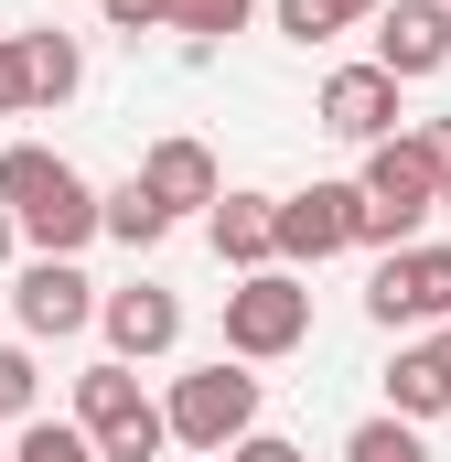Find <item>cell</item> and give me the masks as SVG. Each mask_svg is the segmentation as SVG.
Masks as SVG:
<instances>
[{
  "instance_id": "ffe728a7",
  "label": "cell",
  "mask_w": 451,
  "mask_h": 462,
  "mask_svg": "<svg viewBox=\"0 0 451 462\" xmlns=\"http://www.w3.org/2000/svg\"><path fill=\"white\" fill-rule=\"evenodd\" d=\"M0 420H43V376H32V345H0Z\"/></svg>"
},
{
  "instance_id": "9c48e42d",
  "label": "cell",
  "mask_w": 451,
  "mask_h": 462,
  "mask_svg": "<svg viewBox=\"0 0 451 462\" xmlns=\"http://www.w3.org/2000/svg\"><path fill=\"white\" fill-rule=\"evenodd\" d=\"M323 129L354 140V151L398 140V76H387V65H334V76H323Z\"/></svg>"
},
{
  "instance_id": "4316f807",
  "label": "cell",
  "mask_w": 451,
  "mask_h": 462,
  "mask_svg": "<svg viewBox=\"0 0 451 462\" xmlns=\"http://www.w3.org/2000/svg\"><path fill=\"white\" fill-rule=\"evenodd\" d=\"M441 216H451V183H441Z\"/></svg>"
},
{
  "instance_id": "6da1fadb",
  "label": "cell",
  "mask_w": 451,
  "mask_h": 462,
  "mask_svg": "<svg viewBox=\"0 0 451 462\" xmlns=\"http://www.w3.org/2000/svg\"><path fill=\"white\" fill-rule=\"evenodd\" d=\"M0 205L22 216V236H32L43 258H76L87 236H108V194H97L65 151H43V140L0 151Z\"/></svg>"
},
{
  "instance_id": "3957f363",
  "label": "cell",
  "mask_w": 451,
  "mask_h": 462,
  "mask_svg": "<svg viewBox=\"0 0 451 462\" xmlns=\"http://www.w3.org/2000/svg\"><path fill=\"white\" fill-rule=\"evenodd\" d=\"M76 420H87V441H97L108 462H161V452H172V409L140 398V376H129L118 355L76 376Z\"/></svg>"
},
{
  "instance_id": "7a4b0ae2",
  "label": "cell",
  "mask_w": 451,
  "mask_h": 462,
  "mask_svg": "<svg viewBox=\"0 0 451 462\" xmlns=\"http://www.w3.org/2000/svg\"><path fill=\"white\" fill-rule=\"evenodd\" d=\"M354 194H365L354 247H419V226L441 216V162H430V140H419V129L376 140V151H365V172H354Z\"/></svg>"
},
{
  "instance_id": "5b68a950",
  "label": "cell",
  "mask_w": 451,
  "mask_h": 462,
  "mask_svg": "<svg viewBox=\"0 0 451 462\" xmlns=\"http://www.w3.org/2000/svg\"><path fill=\"white\" fill-rule=\"evenodd\" d=\"M161 409H172V441H183V452H236V441L258 430V376L216 355V365L172 376V398H161Z\"/></svg>"
},
{
  "instance_id": "8fae6325",
  "label": "cell",
  "mask_w": 451,
  "mask_h": 462,
  "mask_svg": "<svg viewBox=\"0 0 451 462\" xmlns=\"http://www.w3.org/2000/svg\"><path fill=\"white\" fill-rule=\"evenodd\" d=\"M140 183L161 194V216H216L226 205V172H216L205 140H151V151H140Z\"/></svg>"
},
{
  "instance_id": "484cf974",
  "label": "cell",
  "mask_w": 451,
  "mask_h": 462,
  "mask_svg": "<svg viewBox=\"0 0 451 462\" xmlns=\"http://www.w3.org/2000/svg\"><path fill=\"white\" fill-rule=\"evenodd\" d=\"M11 247H22V216H11V205H0V258H11Z\"/></svg>"
},
{
  "instance_id": "277c9868",
  "label": "cell",
  "mask_w": 451,
  "mask_h": 462,
  "mask_svg": "<svg viewBox=\"0 0 451 462\" xmlns=\"http://www.w3.org/2000/svg\"><path fill=\"white\" fill-rule=\"evenodd\" d=\"M301 334H312L301 269H247V280L226 291V355H236V365H269V355H290Z\"/></svg>"
},
{
  "instance_id": "4fadbf2b",
  "label": "cell",
  "mask_w": 451,
  "mask_h": 462,
  "mask_svg": "<svg viewBox=\"0 0 451 462\" xmlns=\"http://www.w3.org/2000/svg\"><path fill=\"white\" fill-rule=\"evenodd\" d=\"M205 226H216L226 269H280V194H226Z\"/></svg>"
},
{
  "instance_id": "e0dca14e",
  "label": "cell",
  "mask_w": 451,
  "mask_h": 462,
  "mask_svg": "<svg viewBox=\"0 0 451 462\" xmlns=\"http://www.w3.org/2000/svg\"><path fill=\"white\" fill-rule=\"evenodd\" d=\"M108 236H118V247H161V236H172V216H161V194H151L140 172H129V183L108 194Z\"/></svg>"
},
{
  "instance_id": "7c38bea8",
  "label": "cell",
  "mask_w": 451,
  "mask_h": 462,
  "mask_svg": "<svg viewBox=\"0 0 451 462\" xmlns=\"http://www.w3.org/2000/svg\"><path fill=\"white\" fill-rule=\"evenodd\" d=\"M376 65L409 87V76H441L451 65V11L441 0H398V11H376Z\"/></svg>"
},
{
  "instance_id": "9a60e30c",
  "label": "cell",
  "mask_w": 451,
  "mask_h": 462,
  "mask_svg": "<svg viewBox=\"0 0 451 462\" xmlns=\"http://www.w3.org/2000/svg\"><path fill=\"white\" fill-rule=\"evenodd\" d=\"M22 65H32V108H65V97L87 87V54H76V32H22Z\"/></svg>"
},
{
  "instance_id": "d4e9b609",
  "label": "cell",
  "mask_w": 451,
  "mask_h": 462,
  "mask_svg": "<svg viewBox=\"0 0 451 462\" xmlns=\"http://www.w3.org/2000/svg\"><path fill=\"white\" fill-rule=\"evenodd\" d=\"M419 140H430V162H441V183H451V118H430Z\"/></svg>"
},
{
  "instance_id": "8992f818",
  "label": "cell",
  "mask_w": 451,
  "mask_h": 462,
  "mask_svg": "<svg viewBox=\"0 0 451 462\" xmlns=\"http://www.w3.org/2000/svg\"><path fill=\"white\" fill-rule=\"evenodd\" d=\"M365 312H376L387 334H398V323H430V334H441L451 323V247H430V236H419V247H387L376 280H365Z\"/></svg>"
},
{
  "instance_id": "f1b7e54d",
  "label": "cell",
  "mask_w": 451,
  "mask_h": 462,
  "mask_svg": "<svg viewBox=\"0 0 451 462\" xmlns=\"http://www.w3.org/2000/svg\"><path fill=\"white\" fill-rule=\"evenodd\" d=\"M0 462H11V452H0Z\"/></svg>"
},
{
  "instance_id": "cb8c5ba5",
  "label": "cell",
  "mask_w": 451,
  "mask_h": 462,
  "mask_svg": "<svg viewBox=\"0 0 451 462\" xmlns=\"http://www.w3.org/2000/svg\"><path fill=\"white\" fill-rule=\"evenodd\" d=\"M226 462H301V452H290L280 430H247V441H236V452H226Z\"/></svg>"
},
{
  "instance_id": "52a82bcc",
  "label": "cell",
  "mask_w": 451,
  "mask_h": 462,
  "mask_svg": "<svg viewBox=\"0 0 451 462\" xmlns=\"http://www.w3.org/2000/svg\"><path fill=\"white\" fill-rule=\"evenodd\" d=\"M97 301H108V291H97L76 258H32L22 291H11V323H22V345H65V334L97 323Z\"/></svg>"
},
{
  "instance_id": "603a6c76",
  "label": "cell",
  "mask_w": 451,
  "mask_h": 462,
  "mask_svg": "<svg viewBox=\"0 0 451 462\" xmlns=\"http://www.w3.org/2000/svg\"><path fill=\"white\" fill-rule=\"evenodd\" d=\"M97 11H108L118 32H161V22H172V0H97Z\"/></svg>"
},
{
  "instance_id": "ba28073f",
  "label": "cell",
  "mask_w": 451,
  "mask_h": 462,
  "mask_svg": "<svg viewBox=\"0 0 451 462\" xmlns=\"http://www.w3.org/2000/svg\"><path fill=\"white\" fill-rule=\"evenodd\" d=\"M354 226H365V194H354V183H301V194H280V258H301V269L344 258Z\"/></svg>"
},
{
  "instance_id": "2e32d148",
  "label": "cell",
  "mask_w": 451,
  "mask_h": 462,
  "mask_svg": "<svg viewBox=\"0 0 451 462\" xmlns=\"http://www.w3.org/2000/svg\"><path fill=\"white\" fill-rule=\"evenodd\" d=\"M387 0H280V32L290 43H334V32H354V22H376Z\"/></svg>"
},
{
  "instance_id": "5bb4252c",
  "label": "cell",
  "mask_w": 451,
  "mask_h": 462,
  "mask_svg": "<svg viewBox=\"0 0 451 462\" xmlns=\"http://www.w3.org/2000/svg\"><path fill=\"white\" fill-rule=\"evenodd\" d=\"M387 409H398V420H441V409H451V355H441V334L398 345V365H387Z\"/></svg>"
},
{
  "instance_id": "d6986e66",
  "label": "cell",
  "mask_w": 451,
  "mask_h": 462,
  "mask_svg": "<svg viewBox=\"0 0 451 462\" xmlns=\"http://www.w3.org/2000/svg\"><path fill=\"white\" fill-rule=\"evenodd\" d=\"M344 462H430V452H419V420L387 409V420H365V430L344 441Z\"/></svg>"
},
{
  "instance_id": "83f0119b",
  "label": "cell",
  "mask_w": 451,
  "mask_h": 462,
  "mask_svg": "<svg viewBox=\"0 0 451 462\" xmlns=\"http://www.w3.org/2000/svg\"><path fill=\"white\" fill-rule=\"evenodd\" d=\"M441 355H451V323H441Z\"/></svg>"
},
{
  "instance_id": "44dd1931",
  "label": "cell",
  "mask_w": 451,
  "mask_h": 462,
  "mask_svg": "<svg viewBox=\"0 0 451 462\" xmlns=\"http://www.w3.org/2000/svg\"><path fill=\"white\" fill-rule=\"evenodd\" d=\"M247 11H258V0H172V32L216 43V32H247Z\"/></svg>"
},
{
  "instance_id": "ac0fdd59",
  "label": "cell",
  "mask_w": 451,
  "mask_h": 462,
  "mask_svg": "<svg viewBox=\"0 0 451 462\" xmlns=\"http://www.w3.org/2000/svg\"><path fill=\"white\" fill-rule=\"evenodd\" d=\"M11 462H108V452L87 441V420H22V441H11Z\"/></svg>"
},
{
  "instance_id": "30bf717a",
  "label": "cell",
  "mask_w": 451,
  "mask_h": 462,
  "mask_svg": "<svg viewBox=\"0 0 451 462\" xmlns=\"http://www.w3.org/2000/svg\"><path fill=\"white\" fill-rule=\"evenodd\" d=\"M97 323H108V355H118V365H140V355H172V345H183V301H172L161 280L108 291V301H97Z\"/></svg>"
},
{
  "instance_id": "7402d4cb",
  "label": "cell",
  "mask_w": 451,
  "mask_h": 462,
  "mask_svg": "<svg viewBox=\"0 0 451 462\" xmlns=\"http://www.w3.org/2000/svg\"><path fill=\"white\" fill-rule=\"evenodd\" d=\"M32 108V65H22V43H0V118Z\"/></svg>"
}]
</instances>
